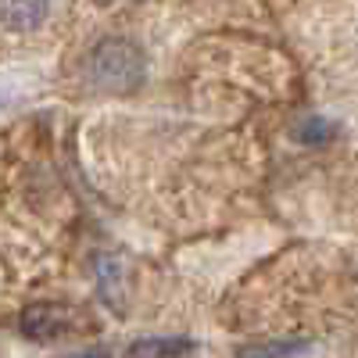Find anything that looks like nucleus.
I'll list each match as a JSON object with an SVG mask.
<instances>
[{
    "mask_svg": "<svg viewBox=\"0 0 358 358\" xmlns=\"http://www.w3.org/2000/svg\"><path fill=\"white\" fill-rule=\"evenodd\" d=\"M330 133H334V126L326 122V118H315V115H308L305 122L297 126V136L305 143H322V140H330Z\"/></svg>",
    "mask_w": 358,
    "mask_h": 358,
    "instance_id": "nucleus-6",
    "label": "nucleus"
},
{
    "mask_svg": "<svg viewBox=\"0 0 358 358\" xmlns=\"http://www.w3.org/2000/svg\"><path fill=\"white\" fill-rule=\"evenodd\" d=\"M297 351H305V341H268V344H251L241 348V358H290Z\"/></svg>",
    "mask_w": 358,
    "mask_h": 358,
    "instance_id": "nucleus-5",
    "label": "nucleus"
},
{
    "mask_svg": "<svg viewBox=\"0 0 358 358\" xmlns=\"http://www.w3.org/2000/svg\"><path fill=\"white\" fill-rule=\"evenodd\" d=\"M194 351V341L183 337H147L129 344V358H183Z\"/></svg>",
    "mask_w": 358,
    "mask_h": 358,
    "instance_id": "nucleus-4",
    "label": "nucleus"
},
{
    "mask_svg": "<svg viewBox=\"0 0 358 358\" xmlns=\"http://www.w3.org/2000/svg\"><path fill=\"white\" fill-rule=\"evenodd\" d=\"M86 76L104 94H133L147 76V57L129 40H104L90 54Z\"/></svg>",
    "mask_w": 358,
    "mask_h": 358,
    "instance_id": "nucleus-1",
    "label": "nucleus"
},
{
    "mask_svg": "<svg viewBox=\"0 0 358 358\" xmlns=\"http://www.w3.org/2000/svg\"><path fill=\"white\" fill-rule=\"evenodd\" d=\"M50 0H0V25L11 33H33L43 25Z\"/></svg>",
    "mask_w": 358,
    "mask_h": 358,
    "instance_id": "nucleus-3",
    "label": "nucleus"
},
{
    "mask_svg": "<svg viewBox=\"0 0 358 358\" xmlns=\"http://www.w3.org/2000/svg\"><path fill=\"white\" fill-rule=\"evenodd\" d=\"M72 326V312L62 305H29L22 312V330L33 341H54Z\"/></svg>",
    "mask_w": 358,
    "mask_h": 358,
    "instance_id": "nucleus-2",
    "label": "nucleus"
},
{
    "mask_svg": "<svg viewBox=\"0 0 358 358\" xmlns=\"http://www.w3.org/2000/svg\"><path fill=\"white\" fill-rule=\"evenodd\" d=\"M65 358H111L108 351H76V355H65Z\"/></svg>",
    "mask_w": 358,
    "mask_h": 358,
    "instance_id": "nucleus-7",
    "label": "nucleus"
}]
</instances>
